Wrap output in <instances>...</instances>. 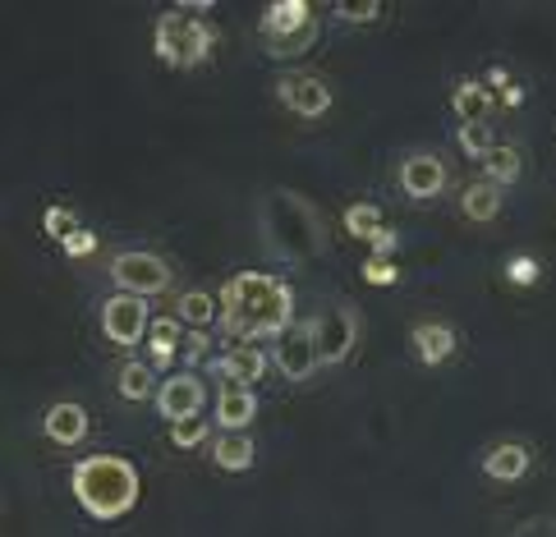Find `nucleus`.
<instances>
[{
  "instance_id": "7ed1b4c3",
  "label": "nucleus",
  "mask_w": 556,
  "mask_h": 537,
  "mask_svg": "<svg viewBox=\"0 0 556 537\" xmlns=\"http://www.w3.org/2000/svg\"><path fill=\"white\" fill-rule=\"evenodd\" d=\"M257 234L286 263H308V257L327 248V230L317 221V207L308 197L286 193V189L263 197V207H257Z\"/></svg>"
},
{
  "instance_id": "1a4fd4ad",
  "label": "nucleus",
  "mask_w": 556,
  "mask_h": 537,
  "mask_svg": "<svg viewBox=\"0 0 556 537\" xmlns=\"http://www.w3.org/2000/svg\"><path fill=\"white\" fill-rule=\"evenodd\" d=\"M156 413L166 418V423H185V418H198L207 405V386L198 372H170L162 386H156Z\"/></svg>"
},
{
  "instance_id": "2f4dec72",
  "label": "nucleus",
  "mask_w": 556,
  "mask_h": 537,
  "mask_svg": "<svg viewBox=\"0 0 556 537\" xmlns=\"http://www.w3.org/2000/svg\"><path fill=\"white\" fill-rule=\"evenodd\" d=\"M97 248V239H92V230H70V239H65V253H74V257H84V253H92Z\"/></svg>"
},
{
  "instance_id": "0eeeda50",
  "label": "nucleus",
  "mask_w": 556,
  "mask_h": 537,
  "mask_svg": "<svg viewBox=\"0 0 556 537\" xmlns=\"http://www.w3.org/2000/svg\"><path fill=\"white\" fill-rule=\"evenodd\" d=\"M271 363L281 368L290 382H308V376L323 368V358H317V322L304 317V322H294L290 331H281L271 341Z\"/></svg>"
},
{
  "instance_id": "f03ea898",
  "label": "nucleus",
  "mask_w": 556,
  "mask_h": 537,
  "mask_svg": "<svg viewBox=\"0 0 556 537\" xmlns=\"http://www.w3.org/2000/svg\"><path fill=\"white\" fill-rule=\"evenodd\" d=\"M70 487L78 496V506H84L92 520H121L138 506V491H143V477H138V464L129 455H88V460H78L74 473H70Z\"/></svg>"
},
{
  "instance_id": "5701e85b",
  "label": "nucleus",
  "mask_w": 556,
  "mask_h": 537,
  "mask_svg": "<svg viewBox=\"0 0 556 537\" xmlns=\"http://www.w3.org/2000/svg\"><path fill=\"white\" fill-rule=\"evenodd\" d=\"M125 400H143V395H156V376H152V363H121V376H115Z\"/></svg>"
},
{
  "instance_id": "6e6552de",
  "label": "nucleus",
  "mask_w": 556,
  "mask_h": 537,
  "mask_svg": "<svg viewBox=\"0 0 556 537\" xmlns=\"http://www.w3.org/2000/svg\"><path fill=\"white\" fill-rule=\"evenodd\" d=\"M102 331L111 345H143L152 335V312H148V298L143 294H111L102 304Z\"/></svg>"
},
{
  "instance_id": "aec40b11",
  "label": "nucleus",
  "mask_w": 556,
  "mask_h": 537,
  "mask_svg": "<svg viewBox=\"0 0 556 537\" xmlns=\"http://www.w3.org/2000/svg\"><path fill=\"white\" fill-rule=\"evenodd\" d=\"M460 207L469 221H492L496 212H502V184H492V179H479V184H469L460 193Z\"/></svg>"
},
{
  "instance_id": "f257e3e1",
  "label": "nucleus",
  "mask_w": 556,
  "mask_h": 537,
  "mask_svg": "<svg viewBox=\"0 0 556 537\" xmlns=\"http://www.w3.org/2000/svg\"><path fill=\"white\" fill-rule=\"evenodd\" d=\"M216 294H222V322L216 327L230 341L253 345L257 335L276 341L294 327V290L276 271H235Z\"/></svg>"
},
{
  "instance_id": "ddd939ff",
  "label": "nucleus",
  "mask_w": 556,
  "mask_h": 537,
  "mask_svg": "<svg viewBox=\"0 0 556 537\" xmlns=\"http://www.w3.org/2000/svg\"><path fill=\"white\" fill-rule=\"evenodd\" d=\"M308 24H317V14H313L308 0H271V5L263 10V24H257V33H263V42H281V37L304 33Z\"/></svg>"
},
{
  "instance_id": "412c9836",
  "label": "nucleus",
  "mask_w": 556,
  "mask_h": 537,
  "mask_svg": "<svg viewBox=\"0 0 556 537\" xmlns=\"http://www.w3.org/2000/svg\"><path fill=\"white\" fill-rule=\"evenodd\" d=\"M451 106L460 111V125H469V119H488V111H492V88L488 84H455V92H451Z\"/></svg>"
},
{
  "instance_id": "6ab92c4d",
  "label": "nucleus",
  "mask_w": 556,
  "mask_h": 537,
  "mask_svg": "<svg viewBox=\"0 0 556 537\" xmlns=\"http://www.w3.org/2000/svg\"><path fill=\"white\" fill-rule=\"evenodd\" d=\"M175 317H180L185 327H212L222 322V294L212 290H185L175 298Z\"/></svg>"
},
{
  "instance_id": "a878e982",
  "label": "nucleus",
  "mask_w": 556,
  "mask_h": 537,
  "mask_svg": "<svg viewBox=\"0 0 556 537\" xmlns=\"http://www.w3.org/2000/svg\"><path fill=\"white\" fill-rule=\"evenodd\" d=\"M455 138H460V148L469 156H479V162H483V152L496 143L492 129H488V119H469V125H460V133H455Z\"/></svg>"
},
{
  "instance_id": "7c9ffc66",
  "label": "nucleus",
  "mask_w": 556,
  "mask_h": 537,
  "mask_svg": "<svg viewBox=\"0 0 556 537\" xmlns=\"http://www.w3.org/2000/svg\"><path fill=\"white\" fill-rule=\"evenodd\" d=\"M364 276H368V281H395L401 271H395V263H387V257H368V263H364Z\"/></svg>"
},
{
  "instance_id": "39448f33",
  "label": "nucleus",
  "mask_w": 556,
  "mask_h": 537,
  "mask_svg": "<svg viewBox=\"0 0 556 537\" xmlns=\"http://www.w3.org/2000/svg\"><path fill=\"white\" fill-rule=\"evenodd\" d=\"M106 271H111V281L121 285L125 294H162V290H170V281H175V271H170V263L162 253H148V248H125V253H115L111 263H106Z\"/></svg>"
},
{
  "instance_id": "20e7f679",
  "label": "nucleus",
  "mask_w": 556,
  "mask_h": 537,
  "mask_svg": "<svg viewBox=\"0 0 556 537\" xmlns=\"http://www.w3.org/2000/svg\"><path fill=\"white\" fill-rule=\"evenodd\" d=\"M198 10H207V0H193L189 10H162L156 14V55L166 65H180V69H193L203 65L216 47V28L207 18H198Z\"/></svg>"
},
{
  "instance_id": "4be33fe9",
  "label": "nucleus",
  "mask_w": 556,
  "mask_h": 537,
  "mask_svg": "<svg viewBox=\"0 0 556 537\" xmlns=\"http://www.w3.org/2000/svg\"><path fill=\"white\" fill-rule=\"evenodd\" d=\"M483 179H492V184H515V179H520V152L510 143H492L483 152Z\"/></svg>"
},
{
  "instance_id": "473e14b6",
  "label": "nucleus",
  "mask_w": 556,
  "mask_h": 537,
  "mask_svg": "<svg viewBox=\"0 0 556 537\" xmlns=\"http://www.w3.org/2000/svg\"><path fill=\"white\" fill-rule=\"evenodd\" d=\"M395 244H401V234H395L391 226H382V230H377V239H372V257H387Z\"/></svg>"
},
{
  "instance_id": "a211bd4d",
  "label": "nucleus",
  "mask_w": 556,
  "mask_h": 537,
  "mask_svg": "<svg viewBox=\"0 0 556 537\" xmlns=\"http://www.w3.org/2000/svg\"><path fill=\"white\" fill-rule=\"evenodd\" d=\"M257 460V446L249 442V432H222L212 442V464L226 473H244Z\"/></svg>"
},
{
  "instance_id": "b1692460",
  "label": "nucleus",
  "mask_w": 556,
  "mask_h": 537,
  "mask_svg": "<svg viewBox=\"0 0 556 537\" xmlns=\"http://www.w3.org/2000/svg\"><path fill=\"white\" fill-rule=\"evenodd\" d=\"M152 368H166L175 358V345H180V331H175V317H152Z\"/></svg>"
},
{
  "instance_id": "423d86ee",
  "label": "nucleus",
  "mask_w": 556,
  "mask_h": 537,
  "mask_svg": "<svg viewBox=\"0 0 556 537\" xmlns=\"http://www.w3.org/2000/svg\"><path fill=\"white\" fill-rule=\"evenodd\" d=\"M313 322H317V358H323V368L345 363L354 354V345H359V327H364L359 312L350 304H327Z\"/></svg>"
},
{
  "instance_id": "9d476101",
  "label": "nucleus",
  "mask_w": 556,
  "mask_h": 537,
  "mask_svg": "<svg viewBox=\"0 0 556 537\" xmlns=\"http://www.w3.org/2000/svg\"><path fill=\"white\" fill-rule=\"evenodd\" d=\"M276 97L286 102V111H294L300 119H317L331 111V88L327 78H317L313 69H290L281 84H276Z\"/></svg>"
},
{
  "instance_id": "f3484780",
  "label": "nucleus",
  "mask_w": 556,
  "mask_h": 537,
  "mask_svg": "<svg viewBox=\"0 0 556 537\" xmlns=\"http://www.w3.org/2000/svg\"><path fill=\"white\" fill-rule=\"evenodd\" d=\"M409 335H414V354H419L428 368L446 363V358L455 354V327L451 322H419Z\"/></svg>"
},
{
  "instance_id": "2eb2a0df",
  "label": "nucleus",
  "mask_w": 556,
  "mask_h": 537,
  "mask_svg": "<svg viewBox=\"0 0 556 537\" xmlns=\"http://www.w3.org/2000/svg\"><path fill=\"white\" fill-rule=\"evenodd\" d=\"M533 464V455L525 442H496L483 450V473L496 477V483H515V477H525Z\"/></svg>"
},
{
  "instance_id": "bb28decb",
  "label": "nucleus",
  "mask_w": 556,
  "mask_h": 537,
  "mask_svg": "<svg viewBox=\"0 0 556 537\" xmlns=\"http://www.w3.org/2000/svg\"><path fill=\"white\" fill-rule=\"evenodd\" d=\"M170 442L180 450H193L198 442H207V418L198 413V418H185V423H170Z\"/></svg>"
},
{
  "instance_id": "4468645a",
  "label": "nucleus",
  "mask_w": 556,
  "mask_h": 537,
  "mask_svg": "<svg viewBox=\"0 0 556 537\" xmlns=\"http://www.w3.org/2000/svg\"><path fill=\"white\" fill-rule=\"evenodd\" d=\"M212 418H216V427H222V432H244L257 418V395L244 382H226L222 391H216Z\"/></svg>"
},
{
  "instance_id": "9b49d317",
  "label": "nucleus",
  "mask_w": 556,
  "mask_h": 537,
  "mask_svg": "<svg viewBox=\"0 0 556 537\" xmlns=\"http://www.w3.org/2000/svg\"><path fill=\"white\" fill-rule=\"evenodd\" d=\"M267 363H271V354H263V349H257V345H249V341H230L222 354H212V376H216V382H257V376H263L267 372Z\"/></svg>"
},
{
  "instance_id": "f704fd0d",
  "label": "nucleus",
  "mask_w": 556,
  "mask_h": 537,
  "mask_svg": "<svg viewBox=\"0 0 556 537\" xmlns=\"http://www.w3.org/2000/svg\"><path fill=\"white\" fill-rule=\"evenodd\" d=\"M506 78H510L506 69H492V74H488V84H492V88H506Z\"/></svg>"
},
{
  "instance_id": "f8f14e48",
  "label": "nucleus",
  "mask_w": 556,
  "mask_h": 537,
  "mask_svg": "<svg viewBox=\"0 0 556 537\" xmlns=\"http://www.w3.org/2000/svg\"><path fill=\"white\" fill-rule=\"evenodd\" d=\"M401 189L409 193V197H437L446 189V162L437 152H405L401 156Z\"/></svg>"
},
{
  "instance_id": "cd10ccee",
  "label": "nucleus",
  "mask_w": 556,
  "mask_h": 537,
  "mask_svg": "<svg viewBox=\"0 0 556 537\" xmlns=\"http://www.w3.org/2000/svg\"><path fill=\"white\" fill-rule=\"evenodd\" d=\"M313 42H317V24H308L304 33H294V37H281V42H263V47H267V55H300Z\"/></svg>"
},
{
  "instance_id": "72a5a7b5",
  "label": "nucleus",
  "mask_w": 556,
  "mask_h": 537,
  "mask_svg": "<svg viewBox=\"0 0 556 537\" xmlns=\"http://www.w3.org/2000/svg\"><path fill=\"white\" fill-rule=\"evenodd\" d=\"M510 276H515V281H529L533 267H529V263H515V267H510Z\"/></svg>"
},
{
  "instance_id": "dca6fc26",
  "label": "nucleus",
  "mask_w": 556,
  "mask_h": 537,
  "mask_svg": "<svg viewBox=\"0 0 556 537\" xmlns=\"http://www.w3.org/2000/svg\"><path fill=\"white\" fill-rule=\"evenodd\" d=\"M42 432L51 436V442H61V446L84 442V436H88V409L74 405V400L51 405V409L42 413Z\"/></svg>"
},
{
  "instance_id": "c85d7f7f",
  "label": "nucleus",
  "mask_w": 556,
  "mask_h": 537,
  "mask_svg": "<svg viewBox=\"0 0 556 537\" xmlns=\"http://www.w3.org/2000/svg\"><path fill=\"white\" fill-rule=\"evenodd\" d=\"M377 14H382L377 0H341V5H336V18H345V24H368Z\"/></svg>"
},
{
  "instance_id": "393cba45",
  "label": "nucleus",
  "mask_w": 556,
  "mask_h": 537,
  "mask_svg": "<svg viewBox=\"0 0 556 537\" xmlns=\"http://www.w3.org/2000/svg\"><path fill=\"white\" fill-rule=\"evenodd\" d=\"M345 230L354 234V239H377V230H382V207L377 203H350L345 207Z\"/></svg>"
},
{
  "instance_id": "c756f323",
  "label": "nucleus",
  "mask_w": 556,
  "mask_h": 537,
  "mask_svg": "<svg viewBox=\"0 0 556 537\" xmlns=\"http://www.w3.org/2000/svg\"><path fill=\"white\" fill-rule=\"evenodd\" d=\"M70 212H61V207H47V234H55V239H61V244H65V239H70Z\"/></svg>"
}]
</instances>
